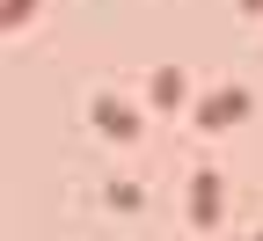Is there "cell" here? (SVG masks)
I'll use <instances>...</instances> for the list:
<instances>
[{
	"instance_id": "4",
	"label": "cell",
	"mask_w": 263,
	"mask_h": 241,
	"mask_svg": "<svg viewBox=\"0 0 263 241\" xmlns=\"http://www.w3.org/2000/svg\"><path fill=\"white\" fill-rule=\"evenodd\" d=\"M190 212H197V227H212V212H219V176H212V168L197 176V190H190Z\"/></svg>"
},
{
	"instance_id": "1",
	"label": "cell",
	"mask_w": 263,
	"mask_h": 241,
	"mask_svg": "<svg viewBox=\"0 0 263 241\" xmlns=\"http://www.w3.org/2000/svg\"><path fill=\"white\" fill-rule=\"evenodd\" d=\"M249 117V95L241 88H212L205 102H197V132H227V124H241Z\"/></svg>"
},
{
	"instance_id": "7",
	"label": "cell",
	"mask_w": 263,
	"mask_h": 241,
	"mask_svg": "<svg viewBox=\"0 0 263 241\" xmlns=\"http://www.w3.org/2000/svg\"><path fill=\"white\" fill-rule=\"evenodd\" d=\"M256 241H263V234H256Z\"/></svg>"
},
{
	"instance_id": "5",
	"label": "cell",
	"mask_w": 263,
	"mask_h": 241,
	"mask_svg": "<svg viewBox=\"0 0 263 241\" xmlns=\"http://www.w3.org/2000/svg\"><path fill=\"white\" fill-rule=\"evenodd\" d=\"M29 15H37V0H8V29H22Z\"/></svg>"
},
{
	"instance_id": "3",
	"label": "cell",
	"mask_w": 263,
	"mask_h": 241,
	"mask_svg": "<svg viewBox=\"0 0 263 241\" xmlns=\"http://www.w3.org/2000/svg\"><path fill=\"white\" fill-rule=\"evenodd\" d=\"M146 95H154V110H183V102H190V81L176 73V66H154V81H146Z\"/></svg>"
},
{
	"instance_id": "2",
	"label": "cell",
	"mask_w": 263,
	"mask_h": 241,
	"mask_svg": "<svg viewBox=\"0 0 263 241\" xmlns=\"http://www.w3.org/2000/svg\"><path fill=\"white\" fill-rule=\"evenodd\" d=\"M95 132L103 139H139V110L124 95H95Z\"/></svg>"
},
{
	"instance_id": "6",
	"label": "cell",
	"mask_w": 263,
	"mask_h": 241,
	"mask_svg": "<svg viewBox=\"0 0 263 241\" xmlns=\"http://www.w3.org/2000/svg\"><path fill=\"white\" fill-rule=\"evenodd\" d=\"M241 8H249V15H263V0H241Z\"/></svg>"
}]
</instances>
